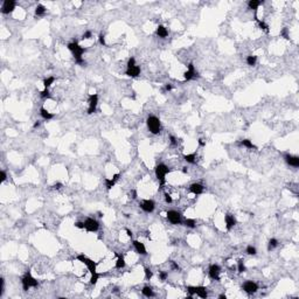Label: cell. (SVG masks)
<instances>
[{"mask_svg": "<svg viewBox=\"0 0 299 299\" xmlns=\"http://www.w3.org/2000/svg\"><path fill=\"white\" fill-rule=\"evenodd\" d=\"M67 48L71 52V54L74 56L75 58V63L76 64H78V66H81V67H85V61L83 60V54L85 53V48H83L82 46H79L78 44V42L74 40L73 42H70V43H68L67 44Z\"/></svg>", "mask_w": 299, "mask_h": 299, "instance_id": "obj_1", "label": "cell"}, {"mask_svg": "<svg viewBox=\"0 0 299 299\" xmlns=\"http://www.w3.org/2000/svg\"><path fill=\"white\" fill-rule=\"evenodd\" d=\"M171 172V168L168 167L167 165L165 164H158L155 168H154V173H155V178L158 179L159 181V186H160V189H163L165 184H166V175Z\"/></svg>", "mask_w": 299, "mask_h": 299, "instance_id": "obj_2", "label": "cell"}, {"mask_svg": "<svg viewBox=\"0 0 299 299\" xmlns=\"http://www.w3.org/2000/svg\"><path fill=\"white\" fill-rule=\"evenodd\" d=\"M21 285H22V290L23 291H28L31 287H37L39 286V281L36 278H34L31 273V271H26L25 275L21 277Z\"/></svg>", "mask_w": 299, "mask_h": 299, "instance_id": "obj_3", "label": "cell"}, {"mask_svg": "<svg viewBox=\"0 0 299 299\" xmlns=\"http://www.w3.org/2000/svg\"><path fill=\"white\" fill-rule=\"evenodd\" d=\"M146 125L152 134H159L161 131V122L157 116L150 114L146 119Z\"/></svg>", "mask_w": 299, "mask_h": 299, "instance_id": "obj_4", "label": "cell"}, {"mask_svg": "<svg viewBox=\"0 0 299 299\" xmlns=\"http://www.w3.org/2000/svg\"><path fill=\"white\" fill-rule=\"evenodd\" d=\"M187 292L189 293L188 298H193L195 295L199 296L200 298L206 299L208 297V290L206 286H202V285H199V286H187L186 287Z\"/></svg>", "mask_w": 299, "mask_h": 299, "instance_id": "obj_5", "label": "cell"}, {"mask_svg": "<svg viewBox=\"0 0 299 299\" xmlns=\"http://www.w3.org/2000/svg\"><path fill=\"white\" fill-rule=\"evenodd\" d=\"M76 260L78 262H81V263H83V264L87 266V269H88V271L90 272V275H93V273L97 272V264H96V262H93L91 258H88L84 254L77 255Z\"/></svg>", "mask_w": 299, "mask_h": 299, "instance_id": "obj_6", "label": "cell"}, {"mask_svg": "<svg viewBox=\"0 0 299 299\" xmlns=\"http://www.w3.org/2000/svg\"><path fill=\"white\" fill-rule=\"evenodd\" d=\"M166 217H167L168 222L172 224H175V225H178V224H182V215H181V213L180 211H178V210H168L167 213H166Z\"/></svg>", "mask_w": 299, "mask_h": 299, "instance_id": "obj_7", "label": "cell"}, {"mask_svg": "<svg viewBox=\"0 0 299 299\" xmlns=\"http://www.w3.org/2000/svg\"><path fill=\"white\" fill-rule=\"evenodd\" d=\"M258 289H260L258 284L256 281H252V280H245L242 285V290L245 293H248V295L256 293L258 291Z\"/></svg>", "mask_w": 299, "mask_h": 299, "instance_id": "obj_8", "label": "cell"}, {"mask_svg": "<svg viewBox=\"0 0 299 299\" xmlns=\"http://www.w3.org/2000/svg\"><path fill=\"white\" fill-rule=\"evenodd\" d=\"M184 77H185V81H192V79L200 78V75L196 71V69H195V67H194L193 63H189L187 66V70L184 73Z\"/></svg>", "mask_w": 299, "mask_h": 299, "instance_id": "obj_9", "label": "cell"}, {"mask_svg": "<svg viewBox=\"0 0 299 299\" xmlns=\"http://www.w3.org/2000/svg\"><path fill=\"white\" fill-rule=\"evenodd\" d=\"M220 273H221V266L219 264H210L208 269V276L213 280L219 281L220 280Z\"/></svg>", "mask_w": 299, "mask_h": 299, "instance_id": "obj_10", "label": "cell"}, {"mask_svg": "<svg viewBox=\"0 0 299 299\" xmlns=\"http://www.w3.org/2000/svg\"><path fill=\"white\" fill-rule=\"evenodd\" d=\"M88 114H93L97 110V104H98V95L97 93H91L88 98Z\"/></svg>", "mask_w": 299, "mask_h": 299, "instance_id": "obj_11", "label": "cell"}, {"mask_svg": "<svg viewBox=\"0 0 299 299\" xmlns=\"http://www.w3.org/2000/svg\"><path fill=\"white\" fill-rule=\"evenodd\" d=\"M84 223H85V230L89 233H95L99 229V222L93 217H87Z\"/></svg>", "mask_w": 299, "mask_h": 299, "instance_id": "obj_12", "label": "cell"}, {"mask_svg": "<svg viewBox=\"0 0 299 299\" xmlns=\"http://www.w3.org/2000/svg\"><path fill=\"white\" fill-rule=\"evenodd\" d=\"M17 2L14 0H5L1 6V13L2 14H9L15 9Z\"/></svg>", "mask_w": 299, "mask_h": 299, "instance_id": "obj_13", "label": "cell"}, {"mask_svg": "<svg viewBox=\"0 0 299 299\" xmlns=\"http://www.w3.org/2000/svg\"><path fill=\"white\" fill-rule=\"evenodd\" d=\"M139 207L145 213H152L155 209V202L151 199H146V200H143L141 202H139Z\"/></svg>", "mask_w": 299, "mask_h": 299, "instance_id": "obj_14", "label": "cell"}, {"mask_svg": "<svg viewBox=\"0 0 299 299\" xmlns=\"http://www.w3.org/2000/svg\"><path fill=\"white\" fill-rule=\"evenodd\" d=\"M284 160L289 166H292L295 168L299 167V157H297V155H292V154L286 153V154H284Z\"/></svg>", "mask_w": 299, "mask_h": 299, "instance_id": "obj_15", "label": "cell"}, {"mask_svg": "<svg viewBox=\"0 0 299 299\" xmlns=\"http://www.w3.org/2000/svg\"><path fill=\"white\" fill-rule=\"evenodd\" d=\"M224 222H225V229L228 230V231H230L235 225L237 223V221H236V217L233 215V214H225L224 215Z\"/></svg>", "mask_w": 299, "mask_h": 299, "instance_id": "obj_16", "label": "cell"}, {"mask_svg": "<svg viewBox=\"0 0 299 299\" xmlns=\"http://www.w3.org/2000/svg\"><path fill=\"white\" fill-rule=\"evenodd\" d=\"M132 244H133V248H134V250H136L137 254H139V255H141V256H146V255H147V250H146L144 243H141L140 241L134 240V241H132Z\"/></svg>", "mask_w": 299, "mask_h": 299, "instance_id": "obj_17", "label": "cell"}, {"mask_svg": "<svg viewBox=\"0 0 299 299\" xmlns=\"http://www.w3.org/2000/svg\"><path fill=\"white\" fill-rule=\"evenodd\" d=\"M203 190H205V186L199 184V182H194V184H192L189 186V192L193 193L194 195H200V194L203 193Z\"/></svg>", "mask_w": 299, "mask_h": 299, "instance_id": "obj_18", "label": "cell"}, {"mask_svg": "<svg viewBox=\"0 0 299 299\" xmlns=\"http://www.w3.org/2000/svg\"><path fill=\"white\" fill-rule=\"evenodd\" d=\"M119 178H120V174H119V173H116V174L112 176V179L106 178V179H105V187H106V189L110 190L112 187L116 185V182L119 180Z\"/></svg>", "mask_w": 299, "mask_h": 299, "instance_id": "obj_19", "label": "cell"}, {"mask_svg": "<svg viewBox=\"0 0 299 299\" xmlns=\"http://www.w3.org/2000/svg\"><path fill=\"white\" fill-rule=\"evenodd\" d=\"M125 75H126V76H129V77H138V76L140 75V67L136 64L134 67L126 68Z\"/></svg>", "mask_w": 299, "mask_h": 299, "instance_id": "obj_20", "label": "cell"}, {"mask_svg": "<svg viewBox=\"0 0 299 299\" xmlns=\"http://www.w3.org/2000/svg\"><path fill=\"white\" fill-rule=\"evenodd\" d=\"M264 4V1L263 0H250L249 2H248V6H249V8L250 9H252L255 13H257V8Z\"/></svg>", "mask_w": 299, "mask_h": 299, "instance_id": "obj_21", "label": "cell"}, {"mask_svg": "<svg viewBox=\"0 0 299 299\" xmlns=\"http://www.w3.org/2000/svg\"><path fill=\"white\" fill-rule=\"evenodd\" d=\"M40 114H41V117H42L44 120H50V119H53V118L55 117L54 113L49 112L46 108H41V109H40Z\"/></svg>", "mask_w": 299, "mask_h": 299, "instance_id": "obj_22", "label": "cell"}, {"mask_svg": "<svg viewBox=\"0 0 299 299\" xmlns=\"http://www.w3.org/2000/svg\"><path fill=\"white\" fill-rule=\"evenodd\" d=\"M126 265L125 263V258L123 255H117V261H116V264H114V268L117 270H120V269H124Z\"/></svg>", "mask_w": 299, "mask_h": 299, "instance_id": "obj_23", "label": "cell"}, {"mask_svg": "<svg viewBox=\"0 0 299 299\" xmlns=\"http://www.w3.org/2000/svg\"><path fill=\"white\" fill-rule=\"evenodd\" d=\"M157 35H158L159 37H161V39L167 37L168 36V29L165 27V26L159 25V26H158V28H157Z\"/></svg>", "mask_w": 299, "mask_h": 299, "instance_id": "obj_24", "label": "cell"}, {"mask_svg": "<svg viewBox=\"0 0 299 299\" xmlns=\"http://www.w3.org/2000/svg\"><path fill=\"white\" fill-rule=\"evenodd\" d=\"M141 293H143V296H145V297H147V298H152V297H154V296H155V293H154L153 289H152L151 286H149V285H145V286L143 287Z\"/></svg>", "mask_w": 299, "mask_h": 299, "instance_id": "obj_25", "label": "cell"}, {"mask_svg": "<svg viewBox=\"0 0 299 299\" xmlns=\"http://www.w3.org/2000/svg\"><path fill=\"white\" fill-rule=\"evenodd\" d=\"M184 160L186 161L187 164H195V161H196V153L193 152V153H189V154H185L184 155Z\"/></svg>", "mask_w": 299, "mask_h": 299, "instance_id": "obj_26", "label": "cell"}, {"mask_svg": "<svg viewBox=\"0 0 299 299\" xmlns=\"http://www.w3.org/2000/svg\"><path fill=\"white\" fill-rule=\"evenodd\" d=\"M46 12H47V9H46V7L43 6V5H37L36 7H35V17H43L44 14H46Z\"/></svg>", "mask_w": 299, "mask_h": 299, "instance_id": "obj_27", "label": "cell"}, {"mask_svg": "<svg viewBox=\"0 0 299 299\" xmlns=\"http://www.w3.org/2000/svg\"><path fill=\"white\" fill-rule=\"evenodd\" d=\"M241 145L244 146V147H246L248 150H256V146L252 144V141L250 139H243V140H241Z\"/></svg>", "mask_w": 299, "mask_h": 299, "instance_id": "obj_28", "label": "cell"}, {"mask_svg": "<svg viewBox=\"0 0 299 299\" xmlns=\"http://www.w3.org/2000/svg\"><path fill=\"white\" fill-rule=\"evenodd\" d=\"M182 224H184L185 227H187V228H189V229H194V228L196 227V221H195L194 219H186V220L182 222Z\"/></svg>", "mask_w": 299, "mask_h": 299, "instance_id": "obj_29", "label": "cell"}, {"mask_svg": "<svg viewBox=\"0 0 299 299\" xmlns=\"http://www.w3.org/2000/svg\"><path fill=\"white\" fill-rule=\"evenodd\" d=\"M54 82H55V77H54V76H49V77L44 78V79H43V87H44V89H49V87H50Z\"/></svg>", "mask_w": 299, "mask_h": 299, "instance_id": "obj_30", "label": "cell"}, {"mask_svg": "<svg viewBox=\"0 0 299 299\" xmlns=\"http://www.w3.org/2000/svg\"><path fill=\"white\" fill-rule=\"evenodd\" d=\"M278 246V241L276 238H270L268 242V251H272Z\"/></svg>", "mask_w": 299, "mask_h": 299, "instance_id": "obj_31", "label": "cell"}, {"mask_svg": "<svg viewBox=\"0 0 299 299\" xmlns=\"http://www.w3.org/2000/svg\"><path fill=\"white\" fill-rule=\"evenodd\" d=\"M256 21H257V23H258V26H260V28H261L262 31H264L265 33H269L270 32V29H269V26L263 21V20H260L258 18H254Z\"/></svg>", "mask_w": 299, "mask_h": 299, "instance_id": "obj_32", "label": "cell"}, {"mask_svg": "<svg viewBox=\"0 0 299 299\" xmlns=\"http://www.w3.org/2000/svg\"><path fill=\"white\" fill-rule=\"evenodd\" d=\"M256 63H257V56L249 55L246 57V64H248V66L254 67V66H256Z\"/></svg>", "mask_w": 299, "mask_h": 299, "instance_id": "obj_33", "label": "cell"}, {"mask_svg": "<svg viewBox=\"0 0 299 299\" xmlns=\"http://www.w3.org/2000/svg\"><path fill=\"white\" fill-rule=\"evenodd\" d=\"M245 252H246L248 255L255 256V255L257 254V250H256V248H255L254 245H248V246H246V249H245Z\"/></svg>", "mask_w": 299, "mask_h": 299, "instance_id": "obj_34", "label": "cell"}, {"mask_svg": "<svg viewBox=\"0 0 299 299\" xmlns=\"http://www.w3.org/2000/svg\"><path fill=\"white\" fill-rule=\"evenodd\" d=\"M101 276H102V275H101V273H98V272H96V273L91 275V277H90V284H91V285H96Z\"/></svg>", "mask_w": 299, "mask_h": 299, "instance_id": "obj_35", "label": "cell"}, {"mask_svg": "<svg viewBox=\"0 0 299 299\" xmlns=\"http://www.w3.org/2000/svg\"><path fill=\"white\" fill-rule=\"evenodd\" d=\"M279 35L281 37H284V39H286V40H290V33H289V28L287 27H284L281 31H280Z\"/></svg>", "mask_w": 299, "mask_h": 299, "instance_id": "obj_36", "label": "cell"}, {"mask_svg": "<svg viewBox=\"0 0 299 299\" xmlns=\"http://www.w3.org/2000/svg\"><path fill=\"white\" fill-rule=\"evenodd\" d=\"M40 97L41 98H48V99H50L52 96H50V93H49V89H43L42 91H40Z\"/></svg>", "mask_w": 299, "mask_h": 299, "instance_id": "obj_37", "label": "cell"}, {"mask_svg": "<svg viewBox=\"0 0 299 299\" xmlns=\"http://www.w3.org/2000/svg\"><path fill=\"white\" fill-rule=\"evenodd\" d=\"M237 271H238L240 273H243V272L246 271V268H245V265H244V263H243L242 260L238 261V263H237Z\"/></svg>", "mask_w": 299, "mask_h": 299, "instance_id": "obj_38", "label": "cell"}, {"mask_svg": "<svg viewBox=\"0 0 299 299\" xmlns=\"http://www.w3.org/2000/svg\"><path fill=\"white\" fill-rule=\"evenodd\" d=\"M144 272H145V278H146L147 280H150L152 277H153V272H152V270H151L150 268H145Z\"/></svg>", "mask_w": 299, "mask_h": 299, "instance_id": "obj_39", "label": "cell"}, {"mask_svg": "<svg viewBox=\"0 0 299 299\" xmlns=\"http://www.w3.org/2000/svg\"><path fill=\"white\" fill-rule=\"evenodd\" d=\"M159 278L161 281H165L168 278V272L167 271H159Z\"/></svg>", "mask_w": 299, "mask_h": 299, "instance_id": "obj_40", "label": "cell"}, {"mask_svg": "<svg viewBox=\"0 0 299 299\" xmlns=\"http://www.w3.org/2000/svg\"><path fill=\"white\" fill-rule=\"evenodd\" d=\"M136 66V58L133 56H131L128 61V64H126V68H131V67H134Z\"/></svg>", "mask_w": 299, "mask_h": 299, "instance_id": "obj_41", "label": "cell"}, {"mask_svg": "<svg viewBox=\"0 0 299 299\" xmlns=\"http://www.w3.org/2000/svg\"><path fill=\"white\" fill-rule=\"evenodd\" d=\"M93 37V33L90 32V31H85L84 33H83V35H82V39L83 40H89V39H91Z\"/></svg>", "mask_w": 299, "mask_h": 299, "instance_id": "obj_42", "label": "cell"}, {"mask_svg": "<svg viewBox=\"0 0 299 299\" xmlns=\"http://www.w3.org/2000/svg\"><path fill=\"white\" fill-rule=\"evenodd\" d=\"M98 41H99V44H101V46H106L105 36H104V34H103V33H101V34H99V36H98Z\"/></svg>", "mask_w": 299, "mask_h": 299, "instance_id": "obj_43", "label": "cell"}, {"mask_svg": "<svg viewBox=\"0 0 299 299\" xmlns=\"http://www.w3.org/2000/svg\"><path fill=\"white\" fill-rule=\"evenodd\" d=\"M75 227L78 228V229H85V223H84V221L83 222L82 221H77V222H75Z\"/></svg>", "mask_w": 299, "mask_h": 299, "instance_id": "obj_44", "label": "cell"}, {"mask_svg": "<svg viewBox=\"0 0 299 299\" xmlns=\"http://www.w3.org/2000/svg\"><path fill=\"white\" fill-rule=\"evenodd\" d=\"M171 266H172V269H174V270H176V271H180V270H181L180 266L178 265V263L174 261H171Z\"/></svg>", "mask_w": 299, "mask_h": 299, "instance_id": "obj_45", "label": "cell"}, {"mask_svg": "<svg viewBox=\"0 0 299 299\" xmlns=\"http://www.w3.org/2000/svg\"><path fill=\"white\" fill-rule=\"evenodd\" d=\"M164 196H165V201H166V203H172V202H173V199H172V196H171L168 193H165V194H164Z\"/></svg>", "mask_w": 299, "mask_h": 299, "instance_id": "obj_46", "label": "cell"}, {"mask_svg": "<svg viewBox=\"0 0 299 299\" xmlns=\"http://www.w3.org/2000/svg\"><path fill=\"white\" fill-rule=\"evenodd\" d=\"M169 141H171V144H172V145H176V144H178L176 138H175L174 136H172V134L169 136Z\"/></svg>", "mask_w": 299, "mask_h": 299, "instance_id": "obj_47", "label": "cell"}, {"mask_svg": "<svg viewBox=\"0 0 299 299\" xmlns=\"http://www.w3.org/2000/svg\"><path fill=\"white\" fill-rule=\"evenodd\" d=\"M0 174H1V179H0V181H1V182H4V181H6V179H7V174H6V172H5V171H4V169H2V171H1V173H0Z\"/></svg>", "mask_w": 299, "mask_h": 299, "instance_id": "obj_48", "label": "cell"}, {"mask_svg": "<svg viewBox=\"0 0 299 299\" xmlns=\"http://www.w3.org/2000/svg\"><path fill=\"white\" fill-rule=\"evenodd\" d=\"M0 283H1V292H0V296H2V295H4V291H5V279L1 278V279H0Z\"/></svg>", "mask_w": 299, "mask_h": 299, "instance_id": "obj_49", "label": "cell"}, {"mask_svg": "<svg viewBox=\"0 0 299 299\" xmlns=\"http://www.w3.org/2000/svg\"><path fill=\"white\" fill-rule=\"evenodd\" d=\"M52 187H53V189H61V188L63 187V185H62L61 182H55Z\"/></svg>", "mask_w": 299, "mask_h": 299, "instance_id": "obj_50", "label": "cell"}, {"mask_svg": "<svg viewBox=\"0 0 299 299\" xmlns=\"http://www.w3.org/2000/svg\"><path fill=\"white\" fill-rule=\"evenodd\" d=\"M198 143H199V145H200L201 147H205L206 146V140L205 139H202V138H201V139H199V140H198Z\"/></svg>", "mask_w": 299, "mask_h": 299, "instance_id": "obj_51", "label": "cell"}, {"mask_svg": "<svg viewBox=\"0 0 299 299\" xmlns=\"http://www.w3.org/2000/svg\"><path fill=\"white\" fill-rule=\"evenodd\" d=\"M172 89H173L172 84H169V83H167V84H165V91H171Z\"/></svg>", "mask_w": 299, "mask_h": 299, "instance_id": "obj_52", "label": "cell"}, {"mask_svg": "<svg viewBox=\"0 0 299 299\" xmlns=\"http://www.w3.org/2000/svg\"><path fill=\"white\" fill-rule=\"evenodd\" d=\"M130 195H132V196H131L132 199H137V196H138V195H137V192H136V190H133V189L130 192Z\"/></svg>", "mask_w": 299, "mask_h": 299, "instance_id": "obj_53", "label": "cell"}, {"mask_svg": "<svg viewBox=\"0 0 299 299\" xmlns=\"http://www.w3.org/2000/svg\"><path fill=\"white\" fill-rule=\"evenodd\" d=\"M126 234H128V236H129V237H132V235H133V234H132V231H131L130 229H128V228H126Z\"/></svg>", "mask_w": 299, "mask_h": 299, "instance_id": "obj_54", "label": "cell"}, {"mask_svg": "<svg viewBox=\"0 0 299 299\" xmlns=\"http://www.w3.org/2000/svg\"><path fill=\"white\" fill-rule=\"evenodd\" d=\"M39 126H40V122H39V120H37V122H35V123H34V125H33V128H34V129H36V128H39Z\"/></svg>", "mask_w": 299, "mask_h": 299, "instance_id": "obj_55", "label": "cell"}, {"mask_svg": "<svg viewBox=\"0 0 299 299\" xmlns=\"http://www.w3.org/2000/svg\"><path fill=\"white\" fill-rule=\"evenodd\" d=\"M219 298H220V299H225V298H227V296H225L224 293H222V295H220V296H219Z\"/></svg>", "mask_w": 299, "mask_h": 299, "instance_id": "obj_56", "label": "cell"}, {"mask_svg": "<svg viewBox=\"0 0 299 299\" xmlns=\"http://www.w3.org/2000/svg\"><path fill=\"white\" fill-rule=\"evenodd\" d=\"M187 172H188L187 167H182V173H187Z\"/></svg>", "mask_w": 299, "mask_h": 299, "instance_id": "obj_57", "label": "cell"}, {"mask_svg": "<svg viewBox=\"0 0 299 299\" xmlns=\"http://www.w3.org/2000/svg\"><path fill=\"white\" fill-rule=\"evenodd\" d=\"M98 216H99V217H103V214H102L101 211H98Z\"/></svg>", "mask_w": 299, "mask_h": 299, "instance_id": "obj_58", "label": "cell"}]
</instances>
